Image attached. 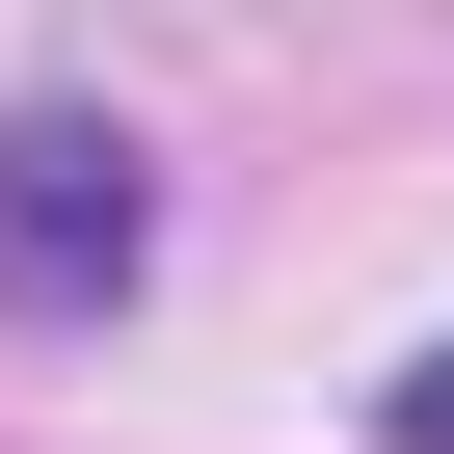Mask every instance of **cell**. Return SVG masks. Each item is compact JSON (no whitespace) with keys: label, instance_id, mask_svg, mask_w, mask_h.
<instances>
[{"label":"cell","instance_id":"1","mask_svg":"<svg viewBox=\"0 0 454 454\" xmlns=\"http://www.w3.org/2000/svg\"><path fill=\"white\" fill-rule=\"evenodd\" d=\"M134 241H160V187H134V134H81V107H27V134H0V294H27V321L134 294Z\"/></svg>","mask_w":454,"mask_h":454},{"label":"cell","instance_id":"2","mask_svg":"<svg viewBox=\"0 0 454 454\" xmlns=\"http://www.w3.org/2000/svg\"><path fill=\"white\" fill-rule=\"evenodd\" d=\"M374 454H454V348H401V374H374Z\"/></svg>","mask_w":454,"mask_h":454}]
</instances>
